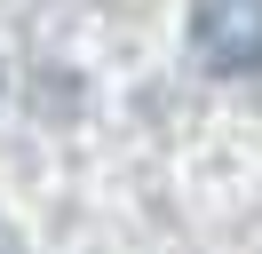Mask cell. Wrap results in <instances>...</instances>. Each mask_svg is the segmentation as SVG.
Instances as JSON below:
<instances>
[{
  "mask_svg": "<svg viewBox=\"0 0 262 254\" xmlns=\"http://www.w3.org/2000/svg\"><path fill=\"white\" fill-rule=\"evenodd\" d=\"M191 40L207 72H262V0H199Z\"/></svg>",
  "mask_w": 262,
  "mask_h": 254,
  "instance_id": "6da1fadb",
  "label": "cell"
}]
</instances>
